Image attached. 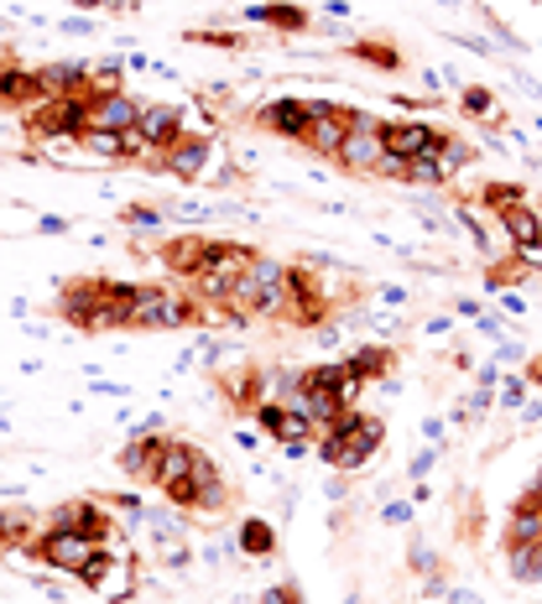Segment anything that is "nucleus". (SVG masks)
I'll use <instances>...</instances> for the list:
<instances>
[{
    "label": "nucleus",
    "instance_id": "f257e3e1",
    "mask_svg": "<svg viewBox=\"0 0 542 604\" xmlns=\"http://www.w3.org/2000/svg\"><path fill=\"white\" fill-rule=\"evenodd\" d=\"M281 307H287V261L256 250L230 292V318H281Z\"/></svg>",
    "mask_w": 542,
    "mask_h": 604
},
{
    "label": "nucleus",
    "instance_id": "f03ea898",
    "mask_svg": "<svg viewBox=\"0 0 542 604\" xmlns=\"http://www.w3.org/2000/svg\"><path fill=\"white\" fill-rule=\"evenodd\" d=\"M381 438H386L381 417H370V412H361V406H350V412H340V417L319 433V459L334 463V469H361V463L381 448Z\"/></svg>",
    "mask_w": 542,
    "mask_h": 604
},
{
    "label": "nucleus",
    "instance_id": "7ed1b4c3",
    "mask_svg": "<svg viewBox=\"0 0 542 604\" xmlns=\"http://www.w3.org/2000/svg\"><path fill=\"white\" fill-rule=\"evenodd\" d=\"M203 318H209V313H203L188 292L146 282V287H136V307H131V323H125V328H193V323H203Z\"/></svg>",
    "mask_w": 542,
    "mask_h": 604
},
{
    "label": "nucleus",
    "instance_id": "20e7f679",
    "mask_svg": "<svg viewBox=\"0 0 542 604\" xmlns=\"http://www.w3.org/2000/svg\"><path fill=\"white\" fill-rule=\"evenodd\" d=\"M334 313V298L323 292L319 271L308 261H287V307H281V323L292 328H323Z\"/></svg>",
    "mask_w": 542,
    "mask_h": 604
},
{
    "label": "nucleus",
    "instance_id": "39448f33",
    "mask_svg": "<svg viewBox=\"0 0 542 604\" xmlns=\"http://www.w3.org/2000/svg\"><path fill=\"white\" fill-rule=\"evenodd\" d=\"M256 250L241 241H214L209 245V261H203V271L193 277V287H199L203 302H214L220 313H230V292H235V282H241L245 261H251Z\"/></svg>",
    "mask_w": 542,
    "mask_h": 604
},
{
    "label": "nucleus",
    "instance_id": "423d86ee",
    "mask_svg": "<svg viewBox=\"0 0 542 604\" xmlns=\"http://www.w3.org/2000/svg\"><path fill=\"white\" fill-rule=\"evenodd\" d=\"M26 131L37 142H84L89 136V94H63L26 110Z\"/></svg>",
    "mask_w": 542,
    "mask_h": 604
},
{
    "label": "nucleus",
    "instance_id": "0eeeda50",
    "mask_svg": "<svg viewBox=\"0 0 542 604\" xmlns=\"http://www.w3.org/2000/svg\"><path fill=\"white\" fill-rule=\"evenodd\" d=\"M58 313L74 323V328H84V334H104V328H110V323H104V313H110L104 277H74V282H63Z\"/></svg>",
    "mask_w": 542,
    "mask_h": 604
},
{
    "label": "nucleus",
    "instance_id": "6e6552de",
    "mask_svg": "<svg viewBox=\"0 0 542 604\" xmlns=\"http://www.w3.org/2000/svg\"><path fill=\"white\" fill-rule=\"evenodd\" d=\"M104 543H89V537H74V532H58V526H47V532H37L32 537V547H26V558H37L42 568H58V573H79L95 552H100Z\"/></svg>",
    "mask_w": 542,
    "mask_h": 604
},
{
    "label": "nucleus",
    "instance_id": "1a4fd4ad",
    "mask_svg": "<svg viewBox=\"0 0 542 604\" xmlns=\"http://www.w3.org/2000/svg\"><path fill=\"white\" fill-rule=\"evenodd\" d=\"M381 157H386V146H381V121H376V115H365V110H355V125H350L344 146L334 152V167L370 178V172L381 167Z\"/></svg>",
    "mask_w": 542,
    "mask_h": 604
},
{
    "label": "nucleus",
    "instance_id": "9d476101",
    "mask_svg": "<svg viewBox=\"0 0 542 604\" xmlns=\"http://www.w3.org/2000/svg\"><path fill=\"white\" fill-rule=\"evenodd\" d=\"M350 125H355V110L313 100V121H308V131H302L298 146H308L313 157H329V161H334V152H340L344 136H350Z\"/></svg>",
    "mask_w": 542,
    "mask_h": 604
},
{
    "label": "nucleus",
    "instance_id": "9b49d317",
    "mask_svg": "<svg viewBox=\"0 0 542 604\" xmlns=\"http://www.w3.org/2000/svg\"><path fill=\"white\" fill-rule=\"evenodd\" d=\"M443 136L449 131H433V125H422V121H381V146L391 152V157H439L443 152Z\"/></svg>",
    "mask_w": 542,
    "mask_h": 604
},
{
    "label": "nucleus",
    "instance_id": "f8f14e48",
    "mask_svg": "<svg viewBox=\"0 0 542 604\" xmlns=\"http://www.w3.org/2000/svg\"><path fill=\"white\" fill-rule=\"evenodd\" d=\"M141 110L146 104H136L125 89H115V94H104V89H89V131H110V136H121V131H136Z\"/></svg>",
    "mask_w": 542,
    "mask_h": 604
},
{
    "label": "nucleus",
    "instance_id": "ddd939ff",
    "mask_svg": "<svg viewBox=\"0 0 542 604\" xmlns=\"http://www.w3.org/2000/svg\"><path fill=\"white\" fill-rule=\"evenodd\" d=\"M47 526H58V532H74V537H89V543H110V511H104L100 501H63L53 505V522Z\"/></svg>",
    "mask_w": 542,
    "mask_h": 604
},
{
    "label": "nucleus",
    "instance_id": "4468645a",
    "mask_svg": "<svg viewBox=\"0 0 542 604\" xmlns=\"http://www.w3.org/2000/svg\"><path fill=\"white\" fill-rule=\"evenodd\" d=\"M182 131H188V121H182L178 104H146V110H141V121H136V136L146 142L152 157H162V152L182 136Z\"/></svg>",
    "mask_w": 542,
    "mask_h": 604
},
{
    "label": "nucleus",
    "instance_id": "2eb2a0df",
    "mask_svg": "<svg viewBox=\"0 0 542 604\" xmlns=\"http://www.w3.org/2000/svg\"><path fill=\"white\" fill-rule=\"evenodd\" d=\"M308 121H313V100H272L256 110V125L281 136V142H302Z\"/></svg>",
    "mask_w": 542,
    "mask_h": 604
},
{
    "label": "nucleus",
    "instance_id": "dca6fc26",
    "mask_svg": "<svg viewBox=\"0 0 542 604\" xmlns=\"http://www.w3.org/2000/svg\"><path fill=\"white\" fill-rule=\"evenodd\" d=\"M209 245L214 241H203V235H173V241H162L157 245V261L173 271V277H199L203 261H209Z\"/></svg>",
    "mask_w": 542,
    "mask_h": 604
},
{
    "label": "nucleus",
    "instance_id": "f3484780",
    "mask_svg": "<svg viewBox=\"0 0 542 604\" xmlns=\"http://www.w3.org/2000/svg\"><path fill=\"white\" fill-rule=\"evenodd\" d=\"M162 454H167V438L162 433H136L131 444L121 448V469L131 474V480H157V469H162Z\"/></svg>",
    "mask_w": 542,
    "mask_h": 604
},
{
    "label": "nucleus",
    "instance_id": "a211bd4d",
    "mask_svg": "<svg viewBox=\"0 0 542 604\" xmlns=\"http://www.w3.org/2000/svg\"><path fill=\"white\" fill-rule=\"evenodd\" d=\"M203 161H209V136H188V131H182L178 142L157 157V167L162 172H173V178H199Z\"/></svg>",
    "mask_w": 542,
    "mask_h": 604
},
{
    "label": "nucleus",
    "instance_id": "6ab92c4d",
    "mask_svg": "<svg viewBox=\"0 0 542 604\" xmlns=\"http://www.w3.org/2000/svg\"><path fill=\"white\" fill-rule=\"evenodd\" d=\"M32 74H37L42 100H63V94H89L95 89L89 68H79V63H47V68H32Z\"/></svg>",
    "mask_w": 542,
    "mask_h": 604
},
{
    "label": "nucleus",
    "instance_id": "aec40b11",
    "mask_svg": "<svg viewBox=\"0 0 542 604\" xmlns=\"http://www.w3.org/2000/svg\"><path fill=\"white\" fill-rule=\"evenodd\" d=\"M32 104H42L37 74L21 63H0V110H32Z\"/></svg>",
    "mask_w": 542,
    "mask_h": 604
},
{
    "label": "nucleus",
    "instance_id": "412c9836",
    "mask_svg": "<svg viewBox=\"0 0 542 604\" xmlns=\"http://www.w3.org/2000/svg\"><path fill=\"white\" fill-rule=\"evenodd\" d=\"M496 220H501L506 230V241L517 245V250H538L542 245V220H538V209L532 203H506V209H496Z\"/></svg>",
    "mask_w": 542,
    "mask_h": 604
},
{
    "label": "nucleus",
    "instance_id": "4be33fe9",
    "mask_svg": "<svg viewBox=\"0 0 542 604\" xmlns=\"http://www.w3.org/2000/svg\"><path fill=\"white\" fill-rule=\"evenodd\" d=\"M542 537V490L532 484L517 511H511V532H506V547H522V543H538Z\"/></svg>",
    "mask_w": 542,
    "mask_h": 604
},
{
    "label": "nucleus",
    "instance_id": "5701e85b",
    "mask_svg": "<svg viewBox=\"0 0 542 604\" xmlns=\"http://www.w3.org/2000/svg\"><path fill=\"white\" fill-rule=\"evenodd\" d=\"M272 376H266L262 365H245V370H235L230 381H224V391H230V402L241 406V412H256V406L266 402V391H272Z\"/></svg>",
    "mask_w": 542,
    "mask_h": 604
},
{
    "label": "nucleus",
    "instance_id": "b1692460",
    "mask_svg": "<svg viewBox=\"0 0 542 604\" xmlns=\"http://www.w3.org/2000/svg\"><path fill=\"white\" fill-rule=\"evenodd\" d=\"M245 16L262 21V26H277V32H308V26H313V16H308L302 5H292V0H262V5H251Z\"/></svg>",
    "mask_w": 542,
    "mask_h": 604
},
{
    "label": "nucleus",
    "instance_id": "393cba45",
    "mask_svg": "<svg viewBox=\"0 0 542 604\" xmlns=\"http://www.w3.org/2000/svg\"><path fill=\"white\" fill-rule=\"evenodd\" d=\"M37 537V516L32 511H21V505H0V552H26Z\"/></svg>",
    "mask_w": 542,
    "mask_h": 604
},
{
    "label": "nucleus",
    "instance_id": "a878e982",
    "mask_svg": "<svg viewBox=\"0 0 542 604\" xmlns=\"http://www.w3.org/2000/svg\"><path fill=\"white\" fill-rule=\"evenodd\" d=\"M344 365H350V376H355L361 385H376V381H386V376H391L397 355H391L386 344H365V349H355Z\"/></svg>",
    "mask_w": 542,
    "mask_h": 604
},
{
    "label": "nucleus",
    "instance_id": "bb28decb",
    "mask_svg": "<svg viewBox=\"0 0 542 604\" xmlns=\"http://www.w3.org/2000/svg\"><path fill=\"white\" fill-rule=\"evenodd\" d=\"M511 552V579H522V584H542V537L538 543H522V547H506Z\"/></svg>",
    "mask_w": 542,
    "mask_h": 604
},
{
    "label": "nucleus",
    "instance_id": "cd10ccee",
    "mask_svg": "<svg viewBox=\"0 0 542 604\" xmlns=\"http://www.w3.org/2000/svg\"><path fill=\"white\" fill-rule=\"evenodd\" d=\"M361 63H370V68H381V74H397L402 68V53L391 47V42H376V37H355V47H350Z\"/></svg>",
    "mask_w": 542,
    "mask_h": 604
},
{
    "label": "nucleus",
    "instance_id": "c85d7f7f",
    "mask_svg": "<svg viewBox=\"0 0 542 604\" xmlns=\"http://www.w3.org/2000/svg\"><path fill=\"white\" fill-rule=\"evenodd\" d=\"M241 552L245 558H272V552H277V532H272V522L251 516V522L241 526Z\"/></svg>",
    "mask_w": 542,
    "mask_h": 604
},
{
    "label": "nucleus",
    "instance_id": "c756f323",
    "mask_svg": "<svg viewBox=\"0 0 542 604\" xmlns=\"http://www.w3.org/2000/svg\"><path fill=\"white\" fill-rule=\"evenodd\" d=\"M454 178L439 157H412L407 161V182H418V188H443V182Z\"/></svg>",
    "mask_w": 542,
    "mask_h": 604
},
{
    "label": "nucleus",
    "instance_id": "7c9ffc66",
    "mask_svg": "<svg viewBox=\"0 0 542 604\" xmlns=\"http://www.w3.org/2000/svg\"><path fill=\"white\" fill-rule=\"evenodd\" d=\"M110 573H115V552H104V547H100V552H95V558L74 573V579H84L89 589H110Z\"/></svg>",
    "mask_w": 542,
    "mask_h": 604
},
{
    "label": "nucleus",
    "instance_id": "2f4dec72",
    "mask_svg": "<svg viewBox=\"0 0 542 604\" xmlns=\"http://www.w3.org/2000/svg\"><path fill=\"white\" fill-rule=\"evenodd\" d=\"M460 104H464V115H490V110H496V94H490V89H480V83H469Z\"/></svg>",
    "mask_w": 542,
    "mask_h": 604
},
{
    "label": "nucleus",
    "instance_id": "473e14b6",
    "mask_svg": "<svg viewBox=\"0 0 542 604\" xmlns=\"http://www.w3.org/2000/svg\"><path fill=\"white\" fill-rule=\"evenodd\" d=\"M485 203H490V209L522 203V188H517V182H490V188H485Z\"/></svg>",
    "mask_w": 542,
    "mask_h": 604
},
{
    "label": "nucleus",
    "instance_id": "72a5a7b5",
    "mask_svg": "<svg viewBox=\"0 0 542 604\" xmlns=\"http://www.w3.org/2000/svg\"><path fill=\"white\" fill-rule=\"evenodd\" d=\"M157 220H162V214L152 209V203H131V209L121 214V224H131V230H152Z\"/></svg>",
    "mask_w": 542,
    "mask_h": 604
},
{
    "label": "nucleus",
    "instance_id": "f704fd0d",
    "mask_svg": "<svg viewBox=\"0 0 542 604\" xmlns=\"http://www.w3.org/2000/svg\"><path fill=\"white\" fill-rule=\"evenodd\" d=\"M370 178H391V182H407V161H402V157H391V152H386V157H381V167H376Z\"/></svg>",
    "mask_w": 542,
    "mask_h": 604
},
{
    "label": "nucleus",
    "instance_id": "c9c22d12",
    "mask_svg": "<svg viewBox=\"0 0 542 604\" xmlns=\"http://www.w3.org/2000/svg\"><path fill=\"white\" fill-rule=\"evenodd\" d=\"M262 604H302V594H298V584H277L262 594Z\"/></svg>",
    "mask_w": 542,
    "mask_h": 604
},
{
    "label": "nucleus",
    "instance_id": "e433bc0d",
    "mask_svg": "<svg viewBox=\"0 0 542 604\" xmlns=\"http://www.w3.org/2000/svg\"><path fill=\"white\" fill-rule=\"evenodd\" d=\"M506 406H522L527 402V381H506V396H501Z\"/></svg>",
    "mask_w": 542,
    "mask_h": 604
},
{
    "label": "nucleus",
    "instance_id": "4c0bfd02",
    "mask_svg": "<svg viewBox=\"0 0 542 604\" xmlns=\"http://www.w3.org/2000/svg\"><path fill=\"white\" fill-rule=\"evenodd\" d=\"M412 568H433V552H428V547H412Z\"/></svg>",
    "mask_w": 542,
    "mask_h": 604
},
{
    "label": "nucleus",
    "instance_id": "58836bf2",
    "mask_svg": "<svg viewBox=\"0 0 542 604\" xmlns=\"http://www.w3.org/2000/svg\"><path fill=\"white\" fill-rule=\"evenodd\" d=\"M527 385H542V360L527 365Z\"/></svg>",
    "mask_w": 542,
    "mask_h": 604
},
{
    "label": "nucleus",
    "instance_id": "ea45409f",
    "mask_svg": "<svg viewBox=\"0 0 542 604\" xmlns=\"http://www.w3.org/2000/svg\"><path fill=\"white\" fill-rule=\"evenodd\" d=\"M449 600H454V604H480V600H475V594H469V589H454Z\"/></svg>",
    "mask_w": 542,
    "mask_h": 604
},
{
    "label": "nucleus",
    "instance_id": "a19ab883",
    "mask_svg": "<svg viewBox=\"0 0 542 604\" xmlns=\"http://www.w3.org/2000/svg\"><path fill=\"white\" fill-rule=\"evenodd\" d=\"M79 5H104V0H79Z\"/></svg>",
    "mask_w": 542,
    "mask_h": 604
},
{
    "label": "nucleus",
    "instance_id": "79ce46f5",
    "mask_svg": "<svg viewBox=\"0 0 542 604\" xmlns=\"http://www.w3.org/2000/svg\"><path fill=\"white\" fill-rule=\"evenodd\" d=\"M538 490H542V474H538Z\"/></svg>",
    "mask_w": 542,
    "mask_h": 604
},
{
    "label": "nucleus",
    "instance_id": "37998d69",
    "mask_svg": "<svg viewBox=\"0 0 542 604\" xmlns=\"http://www.w3.org/2000/svg\"><path fill=\"white\" fill-rule=\"evenodd\" d=\"M538 266H542V261H538Z\"/></svg>",
    "mask_w": 542,
    "mask_h": 604
}]
</instances>
